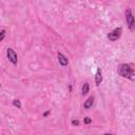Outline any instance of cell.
<instances>
[{
    "instance_id": "cell-1",
    "label": "cell",
    "mask_w": 135,
    "mask_h": 135,
    "mask_svg": "<svg viewBox=\"0 0 135 135\" xmlns=\"http://www.w3.org/2000/svg\"><path fill=\"white\" fill-rule=\"evenodd\" d=\"M117 73L122 78L133 80L135 76V68L133 63H121L117 68Z\"/></svg>"
},
{
    "instance_id": "cell-2",
    "label": "cell",
    "mask_w": 135,
    "mask_h": 135,
    "mask_svg": "<svg viewBox=\"0 0 135 135\" xmlns=\"http://www.w3.org/2000/svg\"><path fill=\"white\" fill-rule=\"evenodd\" d=\"M126 21H127L129 30L131 32H133L135 30V17L132 14L131 8H127L126 9Z\"/></svg>"
},
{
    "instance_id": "cell-3",
    "label": "cell",
    "mask_w": 135,
    "mask_h": 135,
    "mask_svg": "<svg viewBox=\"0 0 135 135\" xmlns=\"http://www.w3.org/2000/svg\"><path fill=\"white\" fill-rule=\"evenodd\" d=\"M121 34H122V28L121 27H116L107 35V38L110 41H116L121 37Z\"/></svg>"
},
{
    "instance_id": "cell-4",
    "label": "cell",
    "mask_w": 135,
    "mask_h": 135,
    "mask_svg": "<svg viewBox=\"0 0 135 135\" xmlns=\"http://www.w3.org/2000/svg\"><path fill=\"white\" fill-rule=\"evenodd\" d=\"M6 55H7V59L9 62H12L14 65L17 64L18 62V57H17V54L16 52L12 49V47H8V49L6 50Z\"/></svg>"
},
{
    "instance_id": "cell-5",
    "label": "cell",
    "mask_w": 135,
    "mask_h": 135,
    "mask_svg": "<svg viewBox=\"0 0 135 135\" xmlns=\"http://www.w3.org/2000/svg\"><path fill=\"white\" fill-rule=\"evenodd\" d=\"M57 57H58V61H59L60 65H62V66H66L68 64H69V59H68L62 53L59 52L58 54H57Z\"/></svg>"
},
{
    "instance_id": "cell-6",
    "label": "cell",
    "mask_w": 135,
    "mask_h": 135,
    "mask_svg": "<svg viewBox=\"0 0 135 135\" xmlns=\"http://www.w3.org/2000/svg\"><path fill=\"white\" fill-rule=\"evenodd\" d=\"M101 81H102V72H101L100 68H98L97 72H96V74H95V83H96V85L97 86L100 85Z\"/></svg>"
},
{
    "instance_id": "cell-7",
    "label": "cell",
    "mask_w": 135,
    "mask_h": 135,
    "mask_svg": "<svg viewBox=\"0 0 135 135\" xmlns=\"http://www.w3.org/2000/svg\"><path fill=\"white\" fill-rule=\"evenodd\" d=\"M93 102H94V96H90V97H88L86 98V100L84 101V103H83V108L85 109V110H88V109H90L92 105H93Z\"/></svg>"
},
{
    "instance_id": "cell-8",
    "label": "cell",
    "mask_w": 135,
    "mask_h": 135,
    "mask_svg": "<svg viewBox=\"0 0 135 135\" xmlns=\"http://www.w3.org/2000/svg\"><path fill=\"white\" fill-rule=\"evenodd\" d=\"M89 91H90V84L88 82H85L82 85V88H81V94L84 96V95H86V94L89 93Z\"/></svg>"
},
{
    "instance_id": "cell-9",
    "label": "cell",
    "mask_w": 135,
    "mask_h": 135,
    "mask_svg": "<svg viewBox=\"0 0 135 135\" xmlns=\"http://www.w3.org/2000/svg\"><path fill=\"white\" fill-rule=\"evenodd\" d=\"M13 105H14V107H17L18 109H21V102H20V100H18V99L13 100Z\"/></svg>"
},
{
    "instance_id": "cell-10",
    "label": "cell",
    "mask_w": 135,
    "mask_h": 135,
    "mask_svg": "<svg viewBox=\"0 0 135 135\" xmlns=\"http://www.w3.org/2000/svg\"><path fill=\"white\" fill-rule=\"evenodd\" d=\"M91 122H92V119L90 117H84L83 118V123L84 124H90Z\"/></svg>"
},
{
    "instance_id": "cell-11",
    "label": "cell",
    "mask_w": 135,
    "mask_h": 135,
    "mask_svg": "<svg viewBox=\"0 0 135 135\" xmlns=\"http://www.w3.org/2000/svg\"><path fill=\"white\" fill-rule=\"evenodd\" d=\"M4 36H5V30L3 28V30H1V32H0V41H2L4 39Z\"/></svg>"
},
{
    "instance_id": "cell-12",
    "label": "cell",
    "mask_w": 135,
    "mask_h": 135,
    "mask_svg": "<svg viewBox=\"0 0 135 135\" xmlns=\"http://www.w3.org/2000/svg\"><path fill=\"white\" fill-rule=\"evenodd\" d=\"M71 123L73 124V126H79V120H77V119H73L71 121Z\"/></svg>"
},
{
    "instance_id": "cell-13",
    "label": "cell",
    "mask_w": 135,
    "mask_h": 135,
    "mask_svg": "<svg viewBox=\"0 0 135 135\" xmlns=\"http://www.w3.org/2000/svg\"><path fill=\"white\" fill-rule=\"evenodd\" d=\"M49 114H50V111H46V112H45V113L43 114V117H46V116H47V115H49Z\"/></svg>"
},
{
    "instance_id": "cell-14",
    "label": "cell",
    "mask_w": 135,
    "mask_h": 135,
    "mask_svg": "<svg viewBox=\"0 0 135 135\" xmlns=\"http://www.w3.org/2000/svg\"><path fill=\"white\" fill-rule=\"evenodd\" d=\"M103 135H113V134H111V133H105V134H103Z\"/></svg>"
}]
</instances>
